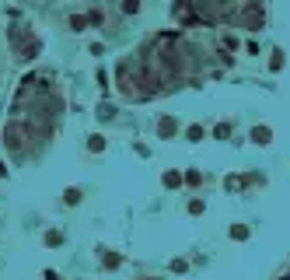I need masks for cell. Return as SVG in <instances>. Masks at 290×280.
<instances>
[{
	"label": "cell",
	"instance_id": "1",
	"mask_svg": "<svg viewBox=\"0 0 290 280\" xmlns=\"http://www.w3.org/2000/svg\"><path fill=\"white\" fill-rule=\"evenodd\" d=\"M154 137L157 140H175V137H178V119H175V116H157Z\"/></svg>",
	"mask_w": 290,
	"mask_h": 280
},
{
	"label": "cell",
	"instance_id": "2",
	"mask_svg": "<svg viewBox=\"0 0 290 280\" xmlns=\"http://www.w3.org/2000/svg\"><path fill=\"white\" fill-rule=\"evenodd\" d=\"M248 140L255 144V147H270L273 144V126L270 123H255V126L248 130Z\"/></svg>",
	"mask_w": 290,
	"mask_h": 280
},
{
	"label": "cell",
	"instance_id": "3",
	"mask_svg": "<svg viewBox=\"0 0 290 280\" xmlns=\"http://www.w3.org/2000/svg\"><path fill=\"white\" fill-rule=\"evenodd\" d=\"M161 186H164L168 193L182 189V186H185V182H182V172H178V168H164V172H161Z\"/></svg>",
	"mask_w": 290,
	"mask_h": 280
},
{
	"label": "cell",
	"instance_id": "4",
	"mask_svg": "<svg viewBox=\"0 0 290 280\" xmlns=\"http://www.w3.org/2000/svg\"><path fill=\"white\" fill-rule=\"evenodd\" d=\"M116 11L126 14V18H136V14L143 11V0H116Z\"/></svg>",
	"mask_w": 290,
	"mask_h": 280
},
{
	"label": "cell",
	"instance_id": "5",
	"mask_svg": "<svg viewBox=\"0 0 290 280\" xmlns=\"http://www.w3.org/2000/svg\"><path fill=\"white\" fill-rule=\"evenodd\" d=\"M84 203V189L80 186H67L63 189V207H80Z\"/></svg>",
	"mask_w": 290,
	"mask_h": 280
},
{
	"label": "cell",
	"instance_id": "6",
	"mask_svg": "<svg viewBox=\"0 0 290 280\" xmlns=\"http://www.w3.org/2000/svg\"><path fill=\"white\" fill-rule=\"evenodd\" d=\"M227 238H231V242H248L252 238V228H248V224H241V221H234L231 228H227Z\"/></svg>",
	"mask_w": 290,
	"mask_h": 280
},
{
	"label": "cell",
	"instance_id": "7",
	"mask_svg": "<svg viewBox=\"0 0 290 280\" xmlns=\"http://www.w3.org/2000/svg\"><path fill=\"white\" fill-rule=\"evenodd\" d=\"M182 137L189 140V144H199V140L206 137V126H203V123H189V126H185V133H182Z\"/></svg>",
	"mask_w": 290,
	"mask_h": 280
},
{
	"label": "cell",
	"instance_id": "8",
	"mask_svg": "<svg viewBox=\"0 0 290 280\" xmlns=\"http://www.w3.org/2000/svg\"><path fill=\"white\" fill-rule=\"evenodd\" d=\"M84 147H88V154H105V147H109V144H105V133H91Z\"/></svg>",
	"mask_w": 290,
	"mask_h": 280
},
{
	"label": "cell",
	"instance_id": "9",
	"mask_svg": "<svg viewBox=\"0 0 290 280\" xmlns=\"http://www.w3.org/2000/svg\"><path fill=\"white\" fill-rule=\"evenodd\" d=\"M231 133H234V119H220L213 126V140H231Z\"/></svg>",
	"mask_w": 290,
	"mask_h": 280
},
{
	"label": "cell",
	"instance_id": "10",
	"mask_svg": "<svg viewBox=\"0 0 290 280\" xmlns=\"http://www.w3.org/2000/svg\"><path fill=\"white\" fill-rule=\"evenodd\" d=\"M185 214H189V217H199V214H206V196H193V200L185 203Z\"/></svg>",
	"mask_w": 290,
	"mask_h": 280
},
{
	"label": "cell",
	"instance_id": "11",
	"mask_svg": "<svg viewBox=\"0 0 290 280\" xmlns=\"http://www.w3.org/2000/svg\"><path fill=\"white\" fill-rule=\"evenodd\" d=\"M101 266L105 270H116V266H122V256L112 252V249H101Z\"/></svg>",
	"mask_w": 290,
	"mask_h": 280
},
{
	"label": "cell",
	"instance_id": "12",
	"mask_svg": "<svg viewBox=\"0 0 290 280\" xmlns=\"http://www.w3.org/2000/svg\"><path fill=\"white\" fill-rule=\"evenodd\" d=\"M67 25H70V32H88V28H91V25H88V14H70Z\"/></svg>",
	"mask_w": 290,
	"mask_h": 280
},
{
	"label": "cell",
	"instance_id": "13",
	"mask_svg": "<svg viewBox=\"0 0 290 280\" xmlns=\"http://www.w3.org/2000/svg\"><path fill=\"white\" fill-rule=\"evenodd\" d=\"M182 182L193 186V189H199V186H203V172H199V168H189V172H182Z\"/></svg>",
	"mask_w": 290,
	"mask_h": 280
},
{
	"label": "cell",
	"instance_id": "14",
	"mask_svg": "<svg viewBox=\"0 0 290 280\" xmlns=\"http://www.w3.org/2000/svg\"><path fill=\"white\" fill-rule=\"evenodd\" d=\"M172 14L175 18H182V21H193V7H189V0H178L172 7Z\"/></svg>",
	"mask_w": 290,
	"mask_h": 280
},
{
	"label": "cell",
	"instance_id": "15",
	"mask_svg": "<svg viewBox=\"0 0 290 280\" xmlns=\"http://www.w3.org/2000/svg\"><path fill=\"white\" fill-rule=\"evenodd\" d=\"M283 63H287V60H283V49L276 46V49L270 53V70H273V74H280V70H283Z\"/></svg>",
	"mask_w": 290,
	"mask_h": 280
},
{
	"label": "cell",
	"instance_id": "16",
	"mask_svg": "<svg viewBox=\"0 0 290 280\" xmlns=\"http://www.w3.org/2000/svg\"><path fill=\"white\" fill-rule=\"evenodd\" d=\"M88 25H91V28H105V11H101V7H91V11H88Z\"/></svg>",
	"mask_w": 290,
	"mask_h": 280
},
{
	"label": "cell",
	"instance_id": "17",
	"mask_svg": "<svg viewBox=\"0 0 290 280\" xmlns=\"http://www.w3.org/2000/svg\"><path fill=\"white\" fill-rule=\"evenodd\" d=\"M42 242H46L49 249H56V245H63V242H67V235H63V231H46V235H42Z\"/></svg>",
	"mask_w": 290,
	"mask_h": 280
},
{
	"label": "cell",
	"instance_id": "18",
	"mask_svg": "<svg viewBox=\"0 0 290 280\" xmlns=\"http://www.w3.org/2000/svg\"><path fill=\"white\" fill-rule=\"evenodd\" d=\"M168 266H172V273H185L189 270V259H172Z\"/></svg>",
	"mask_w": 290,
	"mask_h": 280
},
{
	"label": "cell",
	"instance_id": "19",
	"mask_svg": "<svg viewBox=\"0 0 290 280\" xmlns=\"http://www.w3.org/2000/svg\"><path fill=\"white\" fill-rule=\"evenodd\" d=\"M220 46L231 49V53H238V39H234V35H220Z\"/></svg>",
	"mask_w": 290,
	"mask_h": 280
},
{
	"label": "cell",
	"instance_id": "20",
	"mask_svg": "<svg viewBox=\"0 0 290 280\" xmlns=\"http://www.w3.org/2000/svg\"><path fill=\"white\" fill-rule=\"evenodd\" d=\"M140 280H164V277H140Z\"/></svg>",
	"mask_w": 290,
	"mask_h": 280
}]
</instances>
